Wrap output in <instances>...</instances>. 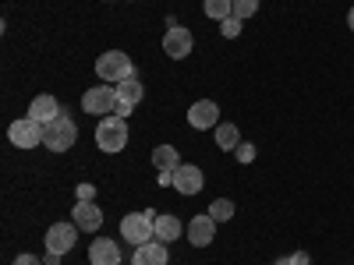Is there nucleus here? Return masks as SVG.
<instances>
[{"label": "nucleus", "mask_w": 354, "mask_h": 265, "mask_svg": "<svg viewBox=\"0 0 354 265\" xmlns=\"http://www.w3.org/2000/svg\"><path fill=\"white\" fill-rule=\"evenodd\" d=\"M96 78H103V85H121V81L135 78L131 57L124 50H106L100 61H96Z\"/></svg>", "instance_id": "nucleus-1"}, {"label": "nucleus", "mask_w": 354, "mask_h": 265, "mask_svg": "<svg viewBox=\"0 0 354 265\" xmlns=\"http://www.w3.org/2000/svg\"><path fill=\"white\" fill-rule=\"evenodd\" d=\"M121 237H124L128 244H135V248L149 244V241L156 237V213H153V209H145V213H131V216H124V219H121Z\"/></svg>", "instance_id": "nucleus-2"}, {"label": "nucleus", "mask_w": 354, "mask_h": 265, "mask_svg": "<svg viewBox=\"0 0 354 265\" xmlns=\"http://www.w3.org/2000/svg\"><path fill=\"white\" fill-rule=\"evenodd\" d=\"M96 145L103 153H124V145H128V124H124V117H100V124H96Z\"/></svg>", "instance_id": "nucleus-3"}, {"label": "nucleus", "mask_w": 354, "mask_h": 265, "mask_svg": "<svg viewBox=\"0 0 354 265\" xmlns=\"http://www.w3.org/2000/svg\"><path fill=\"white\" fill-rule=\"evenodd\" d=\"M75 138H78V128H75L71 117H64V113L43 128V145H46L50 153H68L71 145H75Z\"/></svg>", "instance_id": "nucleus-4"}, {"label": "nucleus", "mask_w": 354, "mask_h": 265, "mask_svg": "<svg viewBox=\"0 0 354 265\" xmlns=\"http://www.w3.org/2000/svg\"><path fill=\"white\" fill-rule=\"evenodd\" d=\"M113 106H117V85H93V88H85V96H82V110L85 113L110 117Z\"/></svg>", "instance_id": "nucleus-5"}, {"label": "nucleus", "mask_w": 354, "mask_h": 265, "mask_svg": "<svg viewBox=\"0 0 354 265\" xmlns=\"http://www.w3.org/2000/svg\"><path fill=\"white\" fill-rule=\"evenodd\" d=\"M195 39H192V28L185 25H170L167 36H163V53L170 57V61H185V57L192 53Z\"/></svg>", "instance_id": "nucleus-6"}, {"label": "nucleus", "mask_w": 354, "mask_h": 265, "mask_svg": "<svg viewBox=\"0 0 354 265\" xmlns=\"http://www.w3.org/2000/svg\"><path fill=\"white\" fill-rule=\"evenodd\" d=\"M8 138L18 149H36V145H43V124H36L32 117H25V121H15L8 128Z\"/></svg>", "instance_id": "nucleus-7"}, {"label": "nucleus", "mask_w": 354, "mask_h": 265, "mask_svg": "<svg viewBox=\"0 0 354 265\" xmlns=\"http://www.w3.org/2000/svg\"><path fill=\"white\" fill-rule=\"evenodd\" d=\"M188 124H192L195 131H213V128L220 124V106H216L213 99L192 103V106H188Z\"/></svg>", "instance_id": "nucleus-8"}, {"label": "nucleus", "mask_w": 354, "mask_h": 265, "mask_svg": "<svg viewBox=\"0 0 354 265\" xmlns=\"http://www.w3.org/2000/svg\"><path fill=\"white\" fill-rule=\"evenodd\" d=\"M78 241V226L75 223H53L46 230V251H57V255H68Z\"/></svg>", "instance_id": "nucleus-9"}, {"label": "nucleus", "mask_w": 354, "mask_h": 265, "mask_svg": "<svg viewBox=\"0 0 354 265\" xmlns=\"http://www.w3.org/2000/svg\"><path fill=\"white\" fill-rule=\"evenodd\" d=\"M188 244L192 248H209L213 244V237H216V219L205 213V216H192V223H188Z\"/></svg>", "instance_id": "nucleus-10"}, {"label": "nucleus", "mask_w": 354, "mask_h": 265, "mask_svg": "<svg viewBox=\"0 0 354 265\" xmlns=\"http://www.w3.org/2000/svg\"><path fill=\"white\" fill-rule=\"evenodd\" d=\"M205 184V177L195 163H181L174 170V191H181V195H198Z\"/></svg>", "instance_id": "nucleus-11"}, {"label": "nucleus", "mask_w": 354, "mask_h": 265, "mask_svg": "<svg viewBox=\"0 0 354 265\" xmlns=\"http://www.w3.org/2000/svg\"><path fill=\"white\" fill-rule=\"evenodd\" d=\"M71 223L85 233H96L103 226V213L96 202H75V213H71Z\"/></svg>", "instance_id": "nucleus-12"}, {"label": "nucleus", "mask_w": 354, "mask_h": 265, "mask_svg": "<svg viewBox=\"0 0 354 265\" xmlns=\"http://www.w3.org/2000/svg\"><path fill=\"white\" fill-rule=\"evenodd\" d=\"M28 117H32L36 124H50V121H57V117H61V103H57L50 92H43V96H36L32 99V106H28Z\"/></svg>", "instance_id": "nucleus-13"}, {"label": "nucleus", "mask_w": 354, "mask_h": 265, "mask_svg": "<svg viewBox=\"0 0 354 265\" xmlns=\"http://www.w3.org/2000/svg\"><path fill=\"white\" fill-rule=\"evenodd\" d=\"M88 265H121V248L110 237L93 241V248H88Z\"/></svg>", "instance_id": "nucleus-14"}, {"label": "nucleus", "mask_w": 354, "mask_h": 265, "mask_svg": "<svg viewBox=\"0 0 354 265\" xmlns=\"http://www.w3.org/2000/svg\"><path fill=\"white\" fill-rule=\"evenodd\" d=\"M167 262H170V255H167L163 241H149V244L135 248V258H131V265H167Z\"/></svg>", "instance_id": "nucleus-15"}, {"label": "nucleus", "mask_w": 354, "mask_h": 265, "mask_svg": "<svg viewBox=\"0 0 354 265\" xmlns=\"http://www.w3.org/2000/svg\"><path fill=\"white\" fill-rule=\"evenodd\" d=\"M181 233H185V226H181V219H177V216H170V213L156 216V241L170 244V241L181 237Z\"/></svg>", "instance_id": "nucleus-16"}, {"label": "nucleus", "mask_w": 354, "mask_h": 265, "mask_svg": "<svg viewBox=\"0 0 354 265\" xmlns=\"http://www.w3.org/2000/svg\"><path fill=\"white\" fill-rule=\"evenodd\" d=\"M213 131H216L213 138H216V145H220L223 153H234V149H238V145H241V131H238V124L223 121V124H216Z\"/></svg>", "instance_id": "nucleus-17"}, {"label": "nucleus", "mask_w": 354, "mask_h": 265, "mask_svg": "<svg viewBox=\"0 0 354 265\" xmlns=\"http://www.w3.org/2000/svg\"><path fill=\"white\" fill-rule=\"evenodd\" d=\"M142 96H145V88H142V81H138V78H128V81L117 85V103L138 106V103H142Z\"/></svg>", "instance_id": "nucleus-18"}, {"label": "nucleus", "mask_w": 354, "mask_h": 265, "mask_svg": "<svg viewBox=\"0 0 354 265\" xmlns=\"http://www.w3.org/2000/svg\"><path fill=\"white\" fill-rule=\"evenodd\" d=\"M153 163H156V170H177V166H181V153H177L174 145H156V149H153Z\"/></svg>", "instance_id": "nucleus-19"}, {"label": "nucleus", "mask_w": 354, "mask_h": 265, "mask_svg": "<svg viewBox=\"0 0 354 265\" xmlns=\"http://www.w3.org/2000/svg\"><path fill=\"white\" fill-rule=\"evenodd\" d=\"M202 11L209 14L213 21H227V18L234 14V0H205Z\"/></svg>", "instance_id": "nucleus-20"}, {"label": "nucleus", "mask_w": 354, "mask_h": 265, "mask_svg": "<svg viewBox=\"0 0 354 265\" xmlns=\"http://www.w3.org/2000/svg\"><path fill=\"white\" fill-rule=\"evenodd\" d=\"M234 213H238V209H234V202H230V198H216V202L209 205V216H213L216 223H227V219H234Z\"/></svg>", "instance_id": "nucleus-21"}, {"label": "nucleus", "mask_w": 354, "mask_h": 265, "mask_svg": "<svg viewBox=\"0 0 354 265\" xmlns=\"http://www.w3.org/2000/svg\"><path fill=\"white\" fill-rule=\"evenodd\" d=\"M255 11H259V0H234V18L248 21V18H252Z\"/></svg>", "instance_id": "nucleus-22"}, {"label": "nucleus", "mask_w": 354, "mask_h": 265, "mask_svg": "<svg viewBox=\"0 0 354 265\" xmlns=\"http://www.w3.org/2000/svg\"><path fill=\"white\" fill-rule=\"evenodd\" d=\"M220 32H223V39H238L241 36V18H227V21H220Z\"/></svg>", "instance_id": "nucleus-23"}, {"label": "nucleus", "mask_w": 354, "mask_h": 265, "mask_svg": "<svg viewBox=\"0 0 354 265\" xmlns=\"http://www.w3.org/2000/svg\"><path fill=\"white\" fill-rule=\"evenodd\" d=\"M234 156H238V163H252L255 159V145L252 141H241L238 149H234Z\"/></svg>", "instance_id": "nucleus-24"}, {"label": "nucleus", "mask_w": 354, "mask_h": 265, "mask_svg": "<svg viewBox=\"0 0 354 265\" xmlns=\"http://www.w3.org/2000/svg\"><path fill=\"white\" fill-rule=\"evenodd\" d=\"M75 195H78V202H93V198H96V188H93V184H78Z\"/></svg>", "instance_id": "nucleus-25"}, {"label": "nucleus", "mask_w": 354, "mask_h": 265, "mask_svg": "<svg viewBox=\"0 0 354 265\" xmlns=\"http://www.w3.org/2000/svg\"><path fill=\"white\" fill-rule=\"evenodd\" d=\"M287 262H290V265H312L308 251H294V255H287Z\"/></svg>", "instance_id": "nucleus-26"}, {"label": "nucleus", "mask_w": 354, "mask_h": 265, "mask_svg": "<svg viewBox=\"0 0 354 265\" xmlns=\"http://www.w3.org/2000/svg\"><path fill=\"white\" fill-rule=\"evenodd\" d=\"M156 181H160V188H174V170H160Z\"/></svg>", "instance_id": "nucleus-27"}, {"label": "nucleus", "mask_w": 354, "mask_h": 265, "mask_svg": "<svg viewBox=\"0 0 354 265\" xmlns=\"http://www.w3.org/2000/svg\"><path fill=\"white\" fill-rule=\"evenodd\" d=\"M15 265H43V258H36V255H18Z\"/></svg>", "instance_id": "nucleus-28"}, {"label": "nucleus", "mask_w": 354, "mask_h": 265, "mask_svg": "<svg viewBox=\"0 0 354 265\" xmlns=\"http://www.w3.org/2000/svg\"><path fill=\"white\" fill-rule=\"evenodd\" d=\"M61 258H64V255H57V251H46V255H43V265H61Z\"/></svg>", "instance_id": "nucleus-29"}, {"label": "nucleus", "mask_w": 354, "mask_h": 265, "mask_svg": "<svg viewBox=\"0 0 354 265\" xmlns=\"http://www.w3.org/2000/svg\"><path fill=\"white\" fill-rule=\"evenodd\" d=\"M131 110H135V106H128V103H117V106H113V113H117V117H128Z\"/></svg>", "instance_id": "nucleus-30"}, {"label": "nucleus", "mask_w": 354, "mask_h": 265, "mask_svg": "<svg viewBox=\"0 0 354 265\" xmlns=\"http://www.w3.org/2000/svg\"><path fill=\"white\" fill-rule=\"evenodd\" d=\"M347 28H351V32H354V8L347 11Z\"/></svg>", "instance_id": "nucleus-31"}, {"label": "nucleus", "mask_w": 354, "mask_h": 265, "mask_svg": "<svg viewBox=\"0 0 354 265\" xmlns=\"http://www.w3.org/2000/svg\"><path fill=\"white\" fill-rule=\"evenodd\" d=\"M277 265H290V262H287V258H280V262H277Z\"/></svg>", "instance_id": "nucleus-32"}, {"label": "nucleus", "mask_w": 354, "mask_h": 265, "mask_svg": "<svg viewBox=\"0 0 354 265\" xmlns=\"http://www.w3.org/2000/svg\"><path fill=\"white\" fill-rule=\"evenodd\" d=\"M106 4H110V0H106Z\"/></svg>", "instance_id": "nucleus-33"}]
</instances>
